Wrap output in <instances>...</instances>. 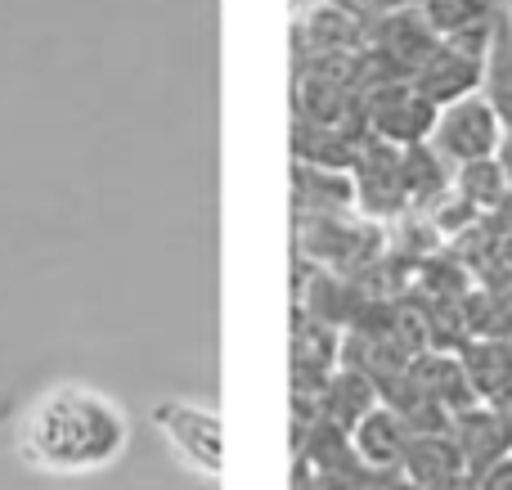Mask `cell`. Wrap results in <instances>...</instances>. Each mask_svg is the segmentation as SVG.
<instances>
[{
	"mask_svg": "<svg viewBox=\"0 0 512 490\" xmlns=\"http://www.w3.org/2000/svg\"><path fill=\"white\" fill-rule=\"evenodd\" d=\"M436 490H481V482H477V473H459V477H450V482H441Z\"/></svg>",
	"mask_w": 512,
	"mask_h": 490,
	"instance_id": "cell-15",
	"label": "cell"
},
{
	"mask_svg": "<svg viewBox=\"0 0 512 490\" xmlns=\"http://www.w3.org/2000/svg\"><path fill=\"white\" fill-rule=\"evenodd\" d=\"M504 27H508V41H512V0H508V9H504Z\"/></svg>",
	"mask_w": 512,
	"mask_h": 490,
	"instance_id": "cell-17",
	"label": "cell"
},
{
	"mask_svg": "<svg viewBox=\"0 0 512 490\" xmlns=\"http://www.w3.org/2000/svg\"><path fill=\"white\" fill-rule=\"evenodd\" d=\"M508 0H418V14L427 18L436 36H459L468 27L499 23Z\"/></svg>",
	"mask_w": 512,
	"mask_h": 490,
	"instance_id": "cell-12",
	"label": "cell"
},
{
	"mask_svg": "<svg viewBox=\"0 0 512 490\" xmlns=\"http://www.w3.org/2000/svg\"><path fill=\"white\" fill-rule=\"evenodd\" d=\"M486 405H490V410H499V414H504V423L512 428V378H508L504 387H499V396H495V401H486Z\"/></svg>",
	"mask_w": 512,
	"mask_h": 490,
	"instance_id": "cell-14",
	"label": "cell"
},
{
	"mask_svg": "<svg viewBox=\"0 0 512 490\" xmlns=\"http://www.w3.org/2000/svg\"><path fill=\"white\" fill-rule=\"evenodd\" d=\"M351 185H355V207L369 216L373 225L391 221L409 207V189H405V149L382 140H364L360 158L351 167Z\"/></svg>",
	"mask_w": 512,
	"mask_h": 490,
	"instance_id": "cell-5",
	"label": "cell"
},
{
	"mask_svg": "<svg viewBox=\"0 0 512 490\" xmlns=\"http://www.w3.org/2000/svg\"><path fill=\"white\" fill-rule=\"evenodd\" d=\"M454 194L472 207L477 216H490L508 203L512 194V171L504 158H486V162H468V167H454Z\"/></svg>",
	"mask_w": 512,
	"mask_h": 490,
	"instance_id": "cell-11",
	"label": "cell"
},
{
	"mask_svg": "<svg viewBox=\"0 0 512 490\" xmlns=\"http://www.w3.org/2000/svg\"><path fill=\"white\" fill-rule=\"evenodd\" d=\"M477 482H481V490H512V455L490 464L486 473H477Z\"/></svg>",
	"mask_w": 512,
	"mask_h": 490,
	"instance_id": "cell-13",
	"label": "cell"
},
{
	"mask_svg": "<svg viewBox=\"0 0 512 490\" xmlns=\"http://www.w3.org/2000/svg\"><path fill=\"white\" fill-rule=\"evenodd\" d=\"M486 72H490V59H481V54H468V50H459V45L441 41L432 50V59L418 68L414 86L423 90L436 108H445V104H459V99L486 90Z\"/></svg>",
	"mask_w": 512,
	"mask_h": 490,
	"instance_id": "cell-7",
	"label": "cell"
},
{
	"mask_svg": "<svg viewBox=\"0 0 512 490\" xmlns=\"http://www.w3.org/2000/svg\"><path fill=\"white\" fill-rule=\"evenodd\" d=\"M436 113L441 108L414 86V81H378L364 90L360 122L373 140L396 144V149H414V144H432Z\"/></svg>",
	"mask_w": 512,
	"mask_h": 490,
	"instance_id": "cell-4",
	"label": "cell"
},
{
	"mask_svg": "<svg viewBox=\"0 0 512 490\" xmlns=\"http://www.w3.org/2000/svg\"><path fill=\"white\" fill-rule=\"evenodd\" d=\"M153 428L167 441L171 459L198 482H221L225 473V419L203 401H185V396H162L153 405Z\"/></svg>",
	"mask_w": 512,
	"mask_h": 490,
	"instance_id": "cell-2",
	"label": "cell"
},
{
	"mask_svg": "<svg viewBox=\"0 0 512 490\" xmlns=\"http://www.w3.org/2000/svg\"><path fill=\"white\" fill-rule=\"evenodd\" d=\"M373 14H360L351 0H328L319 9L297 14V45L301 59H319V54H360L369 41Z\"/></svg>",
	"mask_w": 512,
	"mask_h": 490,
	"instance_id": "cell-6",
	"label": "cell"
},
{
	"mask_svg": "<svg viewBox=\"0 0 512 490\" xmlns=\"http://www.w3.org/2000/svg\"><path fill=\"white\" fill-rule=\"evenodd\" d=\"M459 473H468V464H463V450L454 446L450 432H409L405 455H400L405 482H414L418 490H436Z\"/></svg>",
	"mask_w": 512,
	"mask_h": 490,
	"instance_id": "cell-10",
	"label": "cell"
},
{
	"mask_svg": "<svg viewBox=\"0 0 512 490\" xmlns=\"http://www.w3.org/2000/svg\"><path fill=\"white\" fill-rule=\"evenodd\" d=\"M14 459L36 477L77 482L117 468L131 450V414L113 392L81 378L50 383L14 423Z\"/></svg>",
	"mask_w": 512,
	"mask_h": 490,
	"instance_id": "cell-1",
	"label": "cell"
},
{
	"mask_svg": "<svg viewBox=\"0 0 512 490\" xmlns=\"http://www.w3.org/2000/svg\"><path fill=\"white\" fill-rule=\"evenodd\" d=\"M450 437H454V446L463 450L468 473H486L490 464L512 455V428L504 423V414L490 410V405H472V410L454 414Z\"/></svg>",
	"mask_w": 512,
	"mask_h": 490,
	"instance_id": "cell-9",
	"label": "cell"
},
{
	"mask_svg": "<svg viewBox=\"0 0 512 490\" xmlns=\"http://www.w3.org/2000/svg\"><path fill=\"white\" fill-rule=\"evenodd\" d=\"M504 144H508V117L499 113V104L486 90L459 99V104H445L436 113L432 149L450 162V171L468 167V162L504 158Z\"/></svg>",
	"mask_w": 512,
	"mask_h": 490,
	"instance_id": "cell-3",
	"label": "cell"
},
{
	"mask_svg": "<svg viewBox=\"0 0 512 490\" xmlns=\"http://www.w3.org/2000/svg\"><path fill=\"white\" fill-rule=\"evenodd\" d=\"M297 5V14H306V9H319V5H328V0H292Z\"/></svg>",
	"mask_w": 512,
	"mask_h": 490,
	"instance_id": "cell-16",
	"label": "cell"
},
{
	"mask_svg": "<svg viewBox=\"0 0 512 490\" xmlns=\"http://www.w3.org/2000/svg\"><path fill=\"white\" fill-rule=\"evenodd\" d=\"M346 441H351L364 473H400V455H405L409 428L391 405H373V410L346 432Z\"/></svg>",
	"mask_w": 512,
	"mask_h": 490,
	"instance_id": "cell-8",
	"label": "cell"
}]
</instances>
